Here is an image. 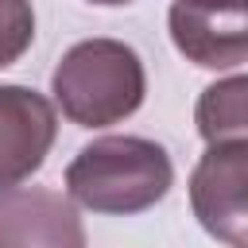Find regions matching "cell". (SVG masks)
Masks as SVG:
<instances>
[{"instance_id":"1","label":"cell","mask_w":248,"mask_h":248,"mask_svg":"<svg viewBox=\"0 0 248 248\" xmlns=\"http://www.w3.org/2000/svg\"><path fill=\"white\" fill-rule=\"evenodd\" d=\"M174 182L170 155L143 136H101L66 167V190L78 205L108 217H132L167 198Z\"/></svg>"},{"instance_id":"2","label":"cell","mask_w":248,"mask_h":248,"mask_svg":"<svg viewBox=\"0 0 248 248\" xmlns=\"http://www.w3.org/2000/svg\"><path fill=\"white\" fill-rule=\"evenodd\" d=\"M50 93L62 116L78 128H108L128 120L147 97V74L140 54L120 39L74 43L54 74Z\"/></svg>"},{"instance_id":"3","label":"cell","mask_w":248,"mask_h":248,"mask_svg":"<svg viewBox=\"0 0 248 248\" xmlns=\"http://www.w3.org/2000/svg\"><path fill=\"white\" fill-rule=\"evenodd\" d=\"M190 209L213 240L248 248V143H213L198 159Z\"/></svg>"},{"instance_id":"4","label":"cell","mask_w":248,"mask_h":248,"mask_svg":"<svg viewBox=\"0 0 248 248\" xmlns=\"http://www.w3.org/2000/svg\"><path fill=\"white\" fill-rule=\"evenodd\" d=\"M167 23L178 54L202 70L248 62V0H174Z\"/></svg>"},{"instance_id":"5","label":"cell","mask_w":248,"mask_h":248,"mask_svg":"<svg viewBox=\"0 0 248 248\" xmlns=\"http://www.w3.org/2000/svg\"><path fill=\"white\" fill-rule=\"evenodd\" d=\"M58 136L54 105L27 85H0V190L27 182Z\"/></svg>"},{"instance_id":"6","label":"cell","mask_w":248,"mask_h":248,"mask_svg":"<svg viewBox=\"0 0 248 248\" xmlns=\"http://www.w3.org/2000/svg\"><path fill=\"white\" fill-rule=\"evenodd\" d=\"M0 248H89L74 198L43 186L0 190Z\"/></svg>"},{"instance_id":"7","label":"cell","mask_w":248,"mask_h":248,"mask_svg":"<svg viewBox=\"0 0 248 248\" xmlns=\"http://www.w3.org/2000/svg\"><path fill=\"white\" fill-rule=\"evenodd\" d=\"M194 124L209 147L213 143H248V74L205 85L194 105Z\"/></svg>"},{"instance_id":"8","label":"cell","mask_w":248,"mask_h":248,"mask_svg":"<svg viewBox=\"0 0 248 248\" xmlns=\"http://www.w3.org/2000/svg\"><path fill=\"white\" fill-rule=\"evenodd\" d=\"M35 39V8L31 0H0V66H12L27 54Z\"/></svg>"},{"instance_id":"9","label":"cell","mask_w":248,"mask_h":248,"mask_svg":"<svg viewBox=\"0 0 248 248\" xmlns=\"http://www.w3.org/2000/svg\"><path fill=\"white\" fill-rule=\"evenodd\" d=\"M89 4H101V8H120V4H132V0H89Z\"/></svg>"}]
</instances>
